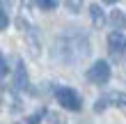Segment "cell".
<instances>
[{
    "instance_id": "4fadbf2b",
    "label": "cell",
    "mask_w": 126,
    "mask_h": 124,
    "mask_svg": "<svg viewBox=\"0 0 126 124\" xmlns=\"http://www.w3.org/2000/svg\"><path fill=\"white\" fill-rule=\"evenodd\" d=\"M44 113H37V115H32L30 120H28V124H39V117H41Z\"/></svg>"
},
{
    "instance_id": "6da1fadb",
    "label": "cell",
    "mask_w": 126,
    "mask_h": 124,
    "mask_svg": "<svg viewBox=\"0 0 126 124\" xmlns=\"http://www.w3.org/2000/svg\"><path fill=\"white\" fill-rule=\"evenodd\" d=\"M55 99L57 104H60L62 108H66V110H80L83 108V101H80V94L76 90H71V87H60V90L55 92Z\"/></svg>"
},
{
    "instance_id": "5bb4252c",
    "label": "cell",
    "mask_w": 126,
    "mask_h": 124,
    "mask_svg": "<svg viewBox=\"0 0 126 124\" xmlns=\"http://www.w3.org/2000/svg\"><path fill=\"white\" fill-rule=\"evenodd\" d=\"M23 5H25V7H30V5H32V0H23Z\"/></svg>"
},
{
    "instance_id": "8fae6325",
    "label": "cell",
    "mask_w": 126,
    "mask_h": 124,
    "mask_svg": "<svg viewBox=\"0 0 126 124\" xmlns=\"http://www.w3.org/2000/svg\"><path fill=\"white\" fill-rule=\"evenodd\" d=\"M106 106H108V97H103V99H99V101L94 104V110H96V113H101Z\"/></svg>"
},
{
    "instance_id": "5b68a950",
    "label": "cell",
    "mask_w": 126,
    "mask_h": 124,
    "mask_svg": "<svg viewBox=\"0 0 126 124\" xmlns=\"http://www.w3.org/2000/svg\"><path fill=\"white\" fill-rule=\"evenodd\" d=\"M90 16H92V25H94V28H103L106 16H103V9H101L99 5H92V7H90Z\"/></svg>"
},
{
    "instance_id": "9c48e42d",
    "label": "cell",
    "mask_w": 126,
    "mask_h": 124,
    "mask_svg": "<svg viewBox=\"0 0 126 124\" xmlns=\"http://www.w3.org/2000/svg\"><path fill=\"white\" fill-rule=\"evenodd\" d=\"M37 5H39L41 9H46V12H50V9H55V7L60 5V0H37Z\"/></svg>"
},
{
    "instance_id": "30bf717a",
    "label": "cell",
    "mask_w": 126,
    "mask_h": 124,
    "mask_svg": "<svg viewBox=\"0 0 126 124\" xmlns=\"http://www.w3.org/2000/svg\"><path fill=\"white\" fill-rule=\"evenodd\" d=\"M80 7H83V0H66V9H69V12L78 14V12H80Z\"/></svg>"
},
{
    "instance_id": "277c9868",
    "label": "cell",
    "mask_w": 126,
    "mask_h": 124,
    "mask_svg": "<svg viewBox=\"0 0 126 124\" xmlns=\"http://www.w3.org/2000/svg\"><path fill=\"white\" fill-rule=\"evenodd\" d=\"M14 87L16 90H25L28 87V74H25V67L23 62H16V67H14Z\"/></svg>"
},
{
    "instance_id": "9a60e30c",
    "label": "cell",
    "mask_w": 126,
    "mask_h": 124,
    "mask_svg": "<svg viewBox=\"0 0 126 124\" xmlns=\"http://www.w3.org/2000/svg\"><path fill=\"white\" fill-rule=\"evenodd\" d=\"M103 2H108V5H112V2H117V0H103Z\"/></svg>"
},
{
    "instance_id": "7c38bea8",
    "label": "cell",
    "mask_w": 126,
    "mask_h": 124,
    "mask_svg": "<svg viewBox=\"0 0 126 124\" xmlns=\"http://www.w3.org/2000/svg\"><path fill=\"white\" fill-rule=\"evenodd\" d=\"M7 23H9V18H7V14L0 9V30H5V28H7Z\"/></svg>"
},
{
    "instance_id": "3957f363",
    "label": "cell",
    "mask_w": 126,
    "mask_h": 124,
    "mask_svg": "<svg viewBox=\"0 0 126 124\" xmlns=\"http://www.w3.org/2000/svg\"><path fill=\"white\" fill-rule=\"evenodd\" d=\"M108 51H110V55L115 57V60H119V57L124 55V51H126V37L122 32H110L108 35Z\"/></svg>"
},
{
    "instance_id": "ba28073f",
    "label": "cell",
    "mask_w": 126,
    "mask_h": 124,
    "mask_svg": "<svg viewBox=\"0 0 126 124\" xmlns=\"http://www.w3.org/2000/svg\"><path fill=\"white\" fill-rule=\"evenodd\" d=\"M108 101H115V106H117V108H122V110L126 113V94L112 92V94H108Z\"/></svg>"
},
{
    "instance_id": "8992f818",
    "label": "cell",
    "mask_w": 126,
    "mask_h": 124,
    "mask_svg": "<svg viewBox=\"0 0 126 124\" xmlns=\"http://www.w3.org/2000/svg\"><path fill=\"white\" fill-rule=\"evenodd\" d=\"M110 23H112L117 30H124V28H126V14L119 12V9H115L112 14H110Z\"/></svg>"
},
{
    "instance_id": "52a82bcc",
    "label": "cell",
    "mask_w": 126,
    "mask_h": 124,
    "mask_svg": "<svg viewBox=\"0 0 126 124\" xmlns=\"http://www.w3.org/2000/svg\"><path fill=\"white\" fill-rule=\"evenodd\" d=\"M25 39H28V44H30L32 55L37 57V55H39V41H37V35H34L32 30H28V28H25Z\"/></svg>"
},
{
    "instance_id": "7a4b0ae2",
    "label": "cell",
    "mask_w": 126,
    "mask_h": 124,
    "mask_svg": "<svg viewBox=\"0 0 126 124\" xmlns=\"http://www.w3.org/2000/svg\"><path fill=\"white\" fill-rule=\"evenodd\" d=\"M87 81L94 83V85H103L110 81V64L106 60H99L94 62L90 69H87Z\"/></svg>"
}]
</instances>
